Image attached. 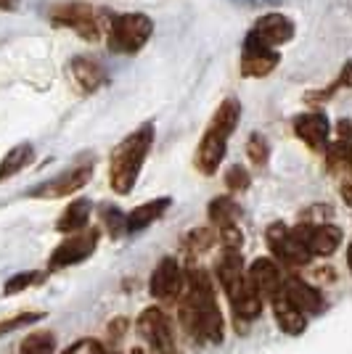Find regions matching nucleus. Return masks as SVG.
I'll list each match as a JSON object with an SVG mask.
<instances>
[{"label":"nucleus","mask_w":352,"mask_h":354,"mask_svg":"<svg viewBox=\"0 0 352 354\" xmlns=\"http://www.w3.org/2000/svg\"><path fill=\"white\" fill-rule=\"evenodd\" d=\"M180 323L196 341L220 344L225 336V320L215 299V288L204 270L186 275V296L180 304Z\"/></svg>","instance_id":"nucleus-1"},{"label":"nucleus","mask_w":352,"mask_h":354,"mask_svg":"<svg viewBox=\"0 0 352 354\" xmlns=\"http://www.w3.org/2000/svg\"><path fill=\"white\" fill-rule=\"evenodd\" d=\"M151 143H154V124H143L114 148L109 162V183L119 196L132 191L135 180L141 175V167L151 151Z\"/></svg>","instance_id":"nucleus-2"},{"label":"nucleus","mask_w":352,"mask_h":354,"mask_svg":"<svg viewBox=\"0 0 352 354\" xmlns=\"http://www.w3.org/2000/svg\"><path fill=\"white\" fill-rule=\"evenodd\" d=\"M154 21L146 14H119L109 24V48L114 53H138L148 43Z\"/></svg>","instance_id":"nucleus-3"},{"label":"nucleus","mask_w":352,"mask_h":354,"mask_svg":"<svg viewBox=\"0 0 352 354\" xmlns=\"http://www.w3.org/2000/svg\"><path fill=\"white\" fill-rule=\"evenodd\" d=\"M265 238H267V246L273 254H279L286 265H308L313 251H310L308 243V233H305V225L289 230L283 222H273L267 230H265Z\"/></svg>","instance_id":"nucleus-4"},{"label":"nucleus","mask_w":352,"mask_h":354,"mask_svg":"<svg viewBox=\"0 0 352 354\" xmlns=\"http://www.w3.org/2000/svg\"><path fill=\"white\" fill-rule=\"evenodd\" d=\"M98 241H101V230L98 227H85L80 233H72L61 241L59 246L53 249L48 267L51 270H64V267H72L85 262L93 251L98 249Z\"/></svg>","instance_id":"nucleus-5"},{"label":"nucleus","mask_w":352,"mask_h":354,"mask_svg":"<svg viewBox=\"0 0 352 354\" xmlns=\"http://www.w3.org/2000/svg\"><path fill=\"white\" fill-rule=\"evenodd\" d=\"M138 333L148 344V349L154 354H175V333L170 317L159 307H146L138 315Z\"/></svg>","instance_id":"nucleus-6"},{"label":"nucleus","mask_w":352,"mask_h":354,"mask_svg":"<svg viewBox=\"0 0 352 354\" xmlns=\"http://www.w3.org/2000/svg\"><path fill=\"white\" fill-rule=\"evenodd\" d=\"M51 19H53V24L69 27L77 35H82L85 40H98V35H101L98 11L85 3H61L51 11Z\"/></svg>","instance_id":"nucleus-7"},{"label":"nucleus","mask_w":352,"mask_h":354,"mask_svg":"<svg viewBox=\"0 0 352 354\" xmlns=\"http://www.w3.org/2000/svg\"><path fill=\"white\" fill-rule=\"evenodd\" d=\"M93 177V167L82 164V167H72V169H64L61 175H56L53 180H48L43 185H37L32 196L35 198H64V196H72L74 191L85 188Z\"/></svg>","instance_id":"nucleus-8"},{"label":"nucleus","mask_w":352,"mask_h":354,"mask_svg":"<svg viewBox=\"0 0 352 354\" xmlns=\"http://www.w3.org/2000/svg\"><path fill=\"white\" fill-rule=\"evenodd\" d=\"M279 50L270 48V45H263L257 37L247 35L244 40V56H241V74L244 77H267L279 66Z\"/></svg>","instance_id":"nucleus-9"},{"label":"nucleus","mask_w":352,"mask_h":354,"mask_svg":"<svg viewBox=\"0 0 352 354\" xmlns=\"http://www.w3.org/2000/svg\"><path fill=\"white\" fill-rule=\"evenodd\" d=\"M183 283H186V275H183V267L177 265L173 257L161 259L154 275H151V283H148V291L154 299L159 301H173L175 296H180L183 291Z\"/></svg>","instance_id":"nucleus-10"},{"label":"nucleus","mask_w":352,"mask_h":354,"mask_svg":"<svg viewBox=\"0 0 352 354\" xmlns=\"http://www.w3.org/2000/svg\"><path fill=\"white\" fill-rule=\"evenodd\" d=\"M249 283L254 286V291L263 296V299H276L279 294H283V275H281L279 265L267 257H260L254 259L249 267Z\"/></svg>","instance_id":"nucleus-11"},{"label":"nucleus","mask_w":352,"mask_h":354,"mask_svg":"<svg viewBox=\"0 0 352 354\" xmlns=\"http://www.w3.org/2000/svg\"><path fill=\"white\" fill-rule=\"evenodd\" d=\"M294 133L299 135V140L310 146L313 151H321L328 143L331 135V122L323 111H308L294 119Z\"/></svg>","instance_id":"nucleus-12"},{"label":"nucleus","mask_w":352,"mask_h":354,"mask_svg":"<svg viewBox=\"0 0 352 354\" xmlns=\"http://www.w3.org/2000/svg\"><path fill=\"white\" fill-rule=\"evenodd\" d=\"M218 278H220V286L225 288L228 299L238 296L249 286V275L244 270V259H241L238 251L225 249V254H222L220 262H218Z\"/></svg>","instance_id":"nucleus-13"},{"label":"nucleus","mask_w":352,"mask_h":354,"mask_svg":"<svg viewBox=\"0 0 352 354\" xmlns=\"http://www.w3.org/2000/svg\"><path fill=\"white\" fill-rule=\"evenodd\" d=\"M249 35H252V37H257L263 45L276 48V45L289 43V40L294 37V21L289 19V16L267 14V16H263L257 24H254V30H252Z\"/></svg>","instance_id":"nucleus-14"},{"label":"nucleus","mask_w":352,"mask_h":354,"mask_svg":"<svg viewBox=\"0 0 352 354\" xmlns=\"http://www.w3.org/2000/svg\"><path fill=\"white\" fill-rule=\"evenodd\" d=\"M225 148H228V138L225 135L215 133V130H206L199 148H196V167H199V172L215 175L218 167L222 164V159H225Z\"/></svg>","instance_id":"nucleus-15"},{"label":"nucleus","mask_w":352,"mask_h":354,"mask_svg":"<svg viewBox=\"0 0 352 354\" xmlns=\"http://www.w3.org/2000/svg\"><path fill=\"white\" fill-rule=\"evenodd\" d=\"M69 74L72 80L80 85V90L85 93H93V90L103 88L109 82V72L103 69L98 61L85 59V56H77V59L69 61Z\"/></svg>","instance_id":"nucleus-16"},{"label":"nucleus","mask_w":352,"mask_h":354,"mask_svg":"<svg viewBox=\"0 0 352 354\" xmlns=\"http://www.w3.org/2000/svg\"><path fill=\"white\" fill-rule=\"evenodd\" d=\"M273 315H276V323L283 333H289V336H299L305 328H308V315L299 310L294 301H289V296L286 294H279L273 301Z\"/></svg>","instance_id":"nucleus-17"},{"label":"nucleus","mask_w":352,"mask_h":354,"mask_svg":"<svg viewBox=\"0 0 352 354\" xmlns=\"http://www.w3.org/2000/svg\"><path fill=\"white\" fill-rule=\"evenodd\" d=\"M283 294L289 296V301H294L305 315H315V312L323 310V296L318 294V288H313L302 278H286L283 281Z\"/></svg>","instance_id":"nucleus-18"},{"label":"nucleus","mask_w":352,"mask_h":354,"mask_svg":"<svg viewBox=\"0 0 352 354\" xmlns=\"http://www.w3.org/2000/svg\"><path fill=\"white\" fill-rule=\"evenodd\" d=\"M170 204H173V198L161 196V198H154V201H146V204L135 207L130 214H127V233H141V230H146L151 222H157L159 217H164V212L170 209Z\"/></svg>","instance_id":"nucleus-19"},{"label":"nucleus","mask_w":352,"mask_h":354,"mask_svg":"<svg viewBox=\"0 0 352 354\" xmlns=\"http://www.w3.org/2000/svg\"><path fill=\"white\" fill-rule=\"evenodd\" d=\"M90 201L88 198H77L72 201L69 207L61 212L59 222H56V230L64 233V236H72V233H80V230H85L90 222Z\"/></svg>","instance_id":"nucleus-20"},{"label":"nucleus","mask_w":352,"mask_h":354,"mask_svg":"<svg viewBox=\"0 0 352 354\" xmlns=\"http://www.w3.org/2000/svg\"><path fill=\"white\" fill-rule=\"evenodd\" d=\"M305 233H308L310 251L315 257H331L342 243V230L337 225H318V227H310V230L305 227Z\"/></svg>","instance_id":"nucleus-21"},{"label":"nucleus","mask_w":352,"mask_h":354,"mask_svg":"<svg viewBox=\"0 0 352 354\" xmlns=\"http://www.w3.org/2000/svg\"><path fill=\"white\" fill-rule=\"evenodd\" d=\"M35 159V148L32 143H19L14 146L6 156H3V162H0V183L3 180H8V177L19 175L21 169H27Z\"/></svg>","instance_id":"nucleus-22"},{"label":"nucleus","mask_w":352,"mask_h":354,"mask_svg":"<svg viewBox=\"0 0 352 354\" xmlns=\"http://www.w3.org/2000/svg\"><path fill=\"white\" fill-rule=\"evenodd\" d=\"M238 119H241V104H238L236 98H225V101L218 106V111H215L212 122H209V130H215V133L231 138L236 130V124H238Z\"/></svg>","instance_id":"nucleus-23"},{"label":"nucleus","mask_w":352,"mask_h":354,"mask_svg":"<svg viewBox=\"0 0 352 354\" xmlns=\"http://www.w3.org/2000/svg\"><path fill=\"white\" fill-rule=\"evenodd\" d=\"M236 217H238V204L228 196H220L209 204V220L215 222L218 227H228V225H236Z\"/></svg>","instance_id":"nucleus-24"},{"label":"nucleus","mask_w":352,"mask_h":354,"mask_svg":"<svg viewBox=\"0 0 352 354\" xmlns=\"http://www.w3.org/2000/svg\"><path fill=\"white\" fill-rule=\"evenodd\" d=\"M53 352H56V336L51 330H35L19 346V354H53Z\"/></svg>","instance_id":"nucleus-25"},{"label":"nucleus","mask_w":352,"mask_h":354,"mask_svg":"<svg viewBox=\"0 0 352 354\" xmlns=\"http://www.w3.org/2000/svg\"><path fill=\"white\" fill-rule=\"evenodd\" d=\"M45 281V272L40 270H30V272H16L11 275L6 286H3V294L6 296H14V294H21V291H27V288H35V286H40Z\"/></svg>","instance_id":"nucleus-26"},{"label":"nucleus","mask_w":352,"mask_h":354,"mask_svg":"<svg viewBox=\"0 0 352 354\" xmlns=\"http://www.w3.org/2000/svg\"><path fill=\"white\" fill-rule=\"evenodd\" d=\"M43 317H45V312H19L14 317H6V320H0V339L8 336V333H14V330L27 328V325L40 323Z\"/></svg>","instance_id":"nucleus-27"},{"label":"nucleus","mask_w":352,"mask_h":354,"mask_svg":"<svg viewBox=\"0 0 352 354\" xmlns=\"http://www.w3.org/2000/svg\"><path fill=\"white\" fill-rule=\"evenodd\" d=\"M212 243H215V233L209 227H196L186 238V249L191 254H204L206 249H212Z\"/></svg>","instance_id":"nucleus-28"},{"label":"nucleus","mask_w":352,"mask_h":354,"mask_svg":"<svg viewBox=\"0 0 352 354\" xmlns=\"http://www.w3.org/2000/svg\"><path fill=\"white\" fill-rule=\"evenodd\" d=\"M247 153H249L252 164H257V167H263L267 162V156H270V146H267V138L260 133H252L249 140H247Z\"/></svg>","instance_id":"nucleus-29"},{"label":"nucleus","mask_w":352,"mask_h":354,"mask_svg":"<svg viewBox=\"0 0 352 354\" xmlns=\"http://www.w3.org/2000/svg\"><path fill=\"white\" fill-rule=\"evenodd\" d=\"M249 183H252V177L244 167H231V169L225 172V185H228V191H247Z\"/></svg>","instance_id":"nucleus-30"},{"label":"nucleus","mask_w":352,"mask_h":354,"mask_svg":"<svg viewBox=\"0 0 352 354\" xmlns=\"http://www.w3.org/2000/svg\"><path fill=\"white\" fill-rule=\"evenodd\" d=\"M64 354H109V352H106V346H103L101 341L80 339V341H74L72 346H67Z\"/></svg>","instance_id":"nucleus-31"},{"label":"nucleus","mask_w":352,"mask_h":354,"mask_svg":"<svg viewBox=\"0 0 352 354\" xmlns=\"http://www.w3.org/2000/svg\"><path fill=\"white\" fill-rule=\"evenodd\" d=\"M106 225H109L112 236H122V233H127V214H122L119 209H109L106 212Z\"/></svg>","instance_id":"nucleus-32"},{"label":"nucleus","mask_w":352,"mask_h":354,"mask_svg":"<svg viewBox=\"0 0 352 354\" xmlns=\"http://www.w3.org/2000/svg\"><path fill=\"white\" fill-rule=\"evenodd\" d=\"M220 241H222V246H225V249L238 251L244 236H241V230H238L236 225H228V227H220Z\"/></svg>","instance_id":"nucleus-33"},{"label":"nucleus","mask_w":352,"mask_h":354,"mask_svg":"<svg viewBox=\"0 0 352 354\" xmlns=\"http://www.w3.org/2000/svg\"><path fill=\"white\" fill-rule=\"evenodd\" d=\"M337 88H352V59L342 66V72H339V80H337Z\"/></svg>","instance_id":"nucleus-34"},{"label":"nucleus","mask_w":352,"mask_h":354,"mask_svg":"<svg viewBox=\"0 0 352 354\" xmlns=\"http://www.w3.org/2000/svg\"><path fill=\"white\" fill-rule=\"evenodd\" d=\"M342 198H344L347 207H352V180H344V183H342Z\"/></svg>","instance_id":"nucleus-35"},{"label":"nucleus","mask_w":352,"mask_h":354,"mask_svg":"<svg viewBox=\"0 0 352 354\" xmlns=\"http://www.w3.org/2000/svg\"><path fill=\"white\" fill-rule=\"evenodd\" d=\"M21 0H0V11H16Z\"/></svg>","instance_id":"nucleus-36"},{"label":"nucleus","mask_w":352,"mask_h":354,"mask_svg":"<svg viewBox=\"0 0 352 354\" xmlns=\"http://www.w3.org/2000/svg\"><path fill=\"white\" fill-rule=\"evenodd\" d=\"M236 3H249V6H260V3H279V0H236Z\"/></svg>","instance_id":"nucleus-37"},{"label":"nucleus","mask_w":352,"mask_h":354,"mask_svg":"<svg viewBox=\"0 0 352 354\" xmlns=\"http://www.w3.org/2000/svg\"><path fill=\"white\" fill-rule=\"evenodd\" d=\"M347 265H350V272H352V243L347 246Z\"/></svg>","instance_id":"nucleus-38"},{"label":"nucleus","mask_w":352,"mask_h":354,"mask_svg":"<svg viewBox=\"0 0 352 354\" xmlns=\"http://www.w3.org/2000/svg\"><path fill=\"white\" fill-rule=\"evenodd\" d=\"M130 354H146V352H143V349H132Z\"/></svg>","instance_id":"nucleus-39"}]
</instances>
